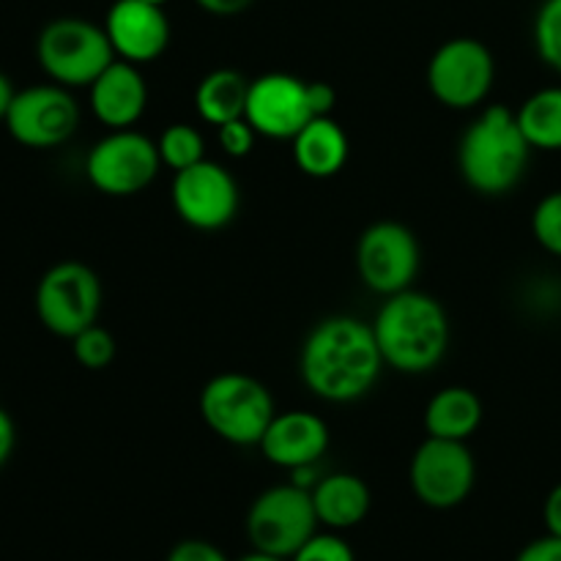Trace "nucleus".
Masks as SVG:
<instances>
[{
    "label": "nucleus",
    "mask_w": 561,
    "mask_h": 561,
    "mask_svg": "<svg viewBox=\"0 0 561 561\" xmlns=\"http://www.w3.org/2000/svg\"><path fill=\"white\" fill-rule=\"evenodd\" d=\"M535 47L542 64L561 75V0H546L537 11Z\"/></svg>",
    "instance_id": "obj_24"
},
{
    "label": "nucleus",
    "mask_w": 561,
    "mask_h": 561,
    "mask_svg": "<svg viewBox=\"0 0 561 561\" xmlns=\"http://www.w3.org/2000/svg\"><path fill=\"white\" fill-rule=\"evenodd\" d=\"M290 142H294L296 168L310 179H332L348 162V135L332 115L312 118Z\"/></svg>",
    "instance_id": "obj_18"
},
{
    "label": "nucleus",
    "mask_w": 561,
    "mask_h": 561,
    "mask_svg": "<svg viewBox=\"0 0 561 561\" xmlns=\"http://www.w3.org/2000/svg\"><path fill=\"white\" fill-rule=\"evenodd\" d=\"M201 416L222 442L236 447H261L274 420V400L257 378L222 373L203 387Z\"/></svg>",
    "instance_id": "obj_4"
},
{
    "label": "nucleus",
    "mask_w": 561,
    "mask_h": 561,
    "mask_svg": "<svg viewBox=\"0 0 561 561\" xmlns=\"http://www.w3.org/2000/svg\"><path fill=\"white\" fill-rule=\"evenodd\" d=\"M14 96H16L14 85H11L9 77H5L3 71H0V121H3L5 113H9V107H11V102H14Z\"/></svg>",
    "instance_id": "obj_35"
},
{
    "label": "nucleus",
    "mask_w": 561,
    "mask_h": 561,
    "mask_svg": "<svg viewBox=\"0 0 561 561\" xmlns=\"http://www.w3.org/2000/svg\"><path fill=\"white\" fill-rule=\"evenodd\" d=\"M162 168L157 142L135 129H113L91 148L85 175L93 190L110 197H131L146 190Z\"/></svg>",
    "instance_id": "obj_8"
},
{
    "label": "nucleus",
    "mask_w": 561,
    "mask_h": 561,
    "mask_svg": "<svg viewBox=\"0 0 561 561\" xmlns=\"http://www.w3.org/2000/svg\"><path fill=\"white\" fill-rule=\"evenodd\" d=\"M91 110L107 129H131L148 107V85L140 69L115 58L91 82Z\"/></svg>",
    "instance_id": "obj_17"
},
{
    "label": "nucleus",
    "mask_w": 561,
    "mask_h": 561,
    "mask_svg": "<svg viewBox=\"0 0 561 561\" xmlns=\"http://www.w3.org/2000/svg\"><path fill=\"white\" fill-rule=\"evenodd\" d=\"M356 268L373 294L394 296L409 290L420 274V241L400 222L370 225L356 244Z\"/></svg>",
    "instance_id": "obj_11"
},
{
    "label": "nucleus",
    "mask_w": 561,
    "mask_h": 561,
    "mask_svg": "<svg viewBox=\"0 0 561 561\" xmlns=\"http://www.w3.org/2000/svg\"><path fill=\"white\" fill-rule=\"evenodd\" d=\"M157 148L159 157H162V164L173 168L175 173L206 159L203 135L190 124H170L168 129L159 135Z\"/></svg>",
    "instance_id": "obj_23"
},
{
    "label": "nucleus",
    "mask_w": 561,
    "mask_h": 561,
    "mask_svg": "<svg viewBox=\"0 0 561 561\" xmlns=\"http://www.w3.org/2000/svg\"><path fill=\"white\" fill-rule=\"evenodd\" d=\"M146 3H153V5H164L168 0H146Z\"/></svg>",
    "instance_id": "obj_37"
},
{
    "label": "nucleus",
    "mask_w": 561,
    "mask_h": 561,
    "mask_svg": "<svg viewBox=\"0 0 561 561\" xmlns=\"http://www.w3.org/2000/svg\"><path fill=\"white\" fill-rule=\"evenodd\" d=\"M102 310V283L96 272L80 261L55 263L36 288V316L47 332L77 337L93 327Z\"/></svg>",
    "instance_id": "obj_7"
},
{
    "label": "nucleus",
    "mask_w": 561,
    "mask_h": 561,
    "mask_svg": "<svg viewBox=\"0 0 561 561\" xmlns=\"http://www.w3.org/2000/svg\"><path fill=\"white\" fill-rule=\"evenodd\" d=\"M239 561H290V559H279V557H272V553L252 551V553H247V557H241Z\"/></svg>",
    "instance_id": "obj_36"
},
{
    "label": "nucleus",
    "mask_w": 561,
    "mask_h": 561,
    "mask_svg": "<svg viewBox=\"0 0 561 561\" xmlns=\"http://www.w3.org/2000/svg\"><path fill=\"white\" fill-rule=\"evenodd\" d=\"M307 93H310V107L316 118L332 115L334 104H337V91L329 82H307Z\"/></svg>",
    "instance_id": "obj_31"
},
{
    "label": "nucleus",
    "mask_w": 561,
    "mask_h": 561,
    "mask_svg": "<svg viewBox=\"0 0 561 561\" xmlns=\"http://www.w3.org/2000/svg\"><path fill=\"white\" fill-rule=\"evenodd\" d=\"M168 561H228V557L206 540H184L168 553Z\"/></svg>",
    "instance_id": "obj_29"
},
{
    "label": "nucleus",
    "mask_w": 561,
    "mask_h": 561,
    "mask_svg": "<svg viewBox=\"0 0 561 561\" xmlns=\"http://www.w3.org/2000/svg\"><path fill=\"white\" fill-rule=\"evenodd\" d=\"M329 449V425L310 411H285L274 414L261 453L279 469H312Z\"/></svg>",
    "instance_id": "obj_16"
},
{
    "label": "nucleus",
    "mask_w": 561,
    "mask_h": 561,
    "mask_svg": "<svg viewBox=\"0 0 561 561\" xmlns=\"http://www.w3.org/2000/svg\"><path fill=\"white\" fill-rule=\"evenodd\" d=\"M531 233L542 250L561 257V190L537 203L535 214H531Z\"/></svg>",
    "instance_id": "obj_26"
},
{
    "label": "nucleus",
    "mask_w": 561,
    "mask_h": 561,
    "mask_svg": "<svg viewBox=\"0 0 561 561\" xmlns=\"http://www.w3.org/2000/svg\"><path fill=\"white\" fill-rule=\"evenodd\" d=\"M239 184L217 162L192 164L173 179V206L195 230H222L239 214Z\"/></svg>",
    "instance_id": "obj_13"
},
{
    "label": "nucleus",
    "mask_w": 561,
    "mask_h": 561,
    "mask_svg": "<svg viewBox=\"0 0 561 561\" xmlns=\"http://www.w3.org/2000/svg\"><path fill=\"white\" fill-rule=\"evenodd\" d=\"M542 518H546L548 535L561 537V482L548 493L546 507H542Z\"/></svg>",
    "instance_id": "obj_33"
},
{
    "label": "nucleus",
    "mask_w": 561,
    "mask_h": 561,
    "mask_svg": "<svg viewBox=\"0 0 561 561\" xmlns=\"http://www.w3.org/2000/svg\"><path fill=\"white\" fill-rule=\"evenodd\" d=\"M515 561H561V537L546 535L529 542Z\"/></svg>",
    "instance_id": "obj_30"
},
{
    "label": "nucleus",
    "mask_w": 561,
    "mask_h": 561,
    "mask_svg": "<svg viewBox=\"0 0 561 561\" xmlns=\"http://www.w3.org/2000/svg\"><path fill=\"white\" fill-rule=\"evenodd\" d=\"M290 561H356L348 542L337 535H312Z\"/></svg>",
    "instance_id": "obj_27"
},
{
    "label": "nucleus",
    "mask_w": 561,
    "mask_h": 561,
    "mask_svg": "<svg viewBox=\"0 0 561 561\" xmlns=\"http://www.w3.org/2000/svg\"><path fill=\"white\" fill-rule=\"evenodd\" d=\"M531 151H561V88L531 93L515 113Z\"/></svg>",
    "instance_id": "obj_22"
},
{
    "label": "nucleus",
    "mask_w": 561,
    "mask_h": 561,
    "mask_svg": "<svg viewBox=\"0 0 561 561\" xmlns=\"http://www.w3.org/2000/svg\"><path fill=\"white\" fill-rule=\"evenodd\" d=\"M115 58L129 64H151L168 49L170 20L162 5L146 0H115L104 20Z\"/></svg>",
    "instance_id": "obj_15"
},
{
    "label": "nucleus",
    "mask_w": 561,
    "mask_h": 561,
    "mask_svg": "<svg viewBox=\"0 0 561 561\" xmlns=\"http://www.w3.org/2000/svg\"><path fill=\"white\" fill-rule=\"evenodd\" d=\"M71 351L85 370H107L115 359V337L104 327L93 323L71 337Z\"/></svg>",
    "instance_id": "obj_25"
},
{
    "label": "nucleus",
    "mask_w": 561,
    "mask_h": 561,
    "mask_svg": "<svg viewBox=\"0 0 561 561\" xmlns=\"http://www.w3.org/2000/svg\"><path fill=\"white\" fill-rule=\"evenodd\" d=\"M482 400L469 387H447L425 409V433L449 442H469L482 425Z\"/></svg>",
    "instance_id": "obj_20"
},
{
    "label": "nucleus",
    "mask_w": 561,
    "mask_h": 561,
    "mask_svg": "<svg viewBox=\"0 0 561 561\" xmlns=\"http://www.w3.org/2000/svg\"><path fill=\"white\" fill-rule=\"evenodd\" d=\"M373 334L383 365L420 376L433 370L447 354L449 318L433 296L409 288L387 296L373 321Z\"/></svg>",
    "instance_id": "obj_2"
},
{
    "label": "nucleus",
    "mask_w": 561,
    "mask_h": 561,
    "mask_svg": "<svg viewBox=\"0 0 561 561\" xmlns=\"http://www.w3.org/2000/svg\"><path fill=\"white\" fill-rule=\"evenodd\" d=\"M493 80L496 64L480 38H449L427 64V88L449 110H471L485 102Z\"/></svg>",
    "instance_id": "obj_9"
},
{
    "label": "nucleus",
    "mask_w": 561,
    "mask_h": 561,
    "mask_svg": "<svg viewBox=\"0 0 561 561\" xmlns=\"http://www.w3.org/2000/svg\"><path fill=\"white\" fill-rule=\"evenodd\" d=\"M197 5H201L206 14H214V16H236L241 14V11L250 9L255 0H195Z\"/></svg>",
    "instance_id": "obj_32"
},
{
    "label": "nucleus",
    "mask_w": 561,
    "mask_h": 561,
    "mask_svg": "<svg viewBox=\"0 0 561 561\" xmlns=\"http://www.w3.org/2000/svg\"><path fill=\"white\" fill-rule=\"evenodd\" d=\"M244 118L268 140H294L316 115L310 107L307 80L272 71L250 82Z\"/></svg>",
    "instance_id": "obj_14"
},
{
    "label": "nucleus",
    "mask_w": 561,
    "mask_h": 561,
    "mask_svg": "<svg viewBox=\"0 0 561 561\" xmlns=\"http://www.w3.org/2000/svg\"><path fill=\"white\" fill-rule=\"evenodd\" d=\"M318 524L329 529H351L359 526L370 513V488L356 474H329L312 488Z\"/></svg>",
    "instance_id": "obj_19"
},
{
    "label": "nucleus",
    "mask_w": 561,
    "mask_h": 561,
    "mask_svg": "<svg viewBox=\"0 0 561 561\" xmlns=\"http://www.w3.org/2000/svg\"><path fill=\"white\" fill-rule=\"evenodd\" d=\"M44 75L64 88H91V82L115 60L107 31L80 16H60L44 25L36 42Z\"/></svg>",
    "instance_id": "obj_5"
},
{
    "label": "nucleus",
    "mask_w": 561,
    "mask_h": 561,
    "mask_svg": "<svg viewBox=\"0 0 561 561\" xmlns=\"http://www.w3.org/2000/svg\"><path fill=\"white\" fill-rule=\"evenodd\" d=\"M255 137L257 131L252 129V124L247 118L230 121V124L219 126V146H222V151L228 153V157H247V153L255 148Z\"/></svg>",
    "instance_id": "obj_28"
},
{
    "label": "nucleus",
    "mask_w": 561,
    "mask_h": 561,
    "mask_svg": "<svg viewBox=\"0 0 561 561\" xmlns=\"http://www.w3.org/2000/svg\"><path fill=\"white\" fill-rule=\"evenodd\" d=\"M5 129L25 148H55L64 146L80 126V107L69 88L64 85H33L16 91Z\"/></svg>",
    "instance_id": "obj_12"
},
{
    "label": "nucleus",
    "mask_w": 561,
    "mask_h": 561,
    "mask_svg": "<svg viewBox=\"0 0 561 561\" xmlns=\"http://www.w3.org/2000/svg\"><path fill=\"white\" fill-rule=\"evenodd\" d=\"M250 80L236 69H214L201 80L195 91V107L206 124L225 126L230 121L244 118Z\"/></svg>",
    "instance_id": "obj_21"
},
{
    "label": "nucleus",
    "mask_w": 561,
    "mask_h": 561,
    "mask_svg": "<svg viewBox=\"0 0 561 561\" xmlns=\"http://www.w3.org/2000/svg\"><path fill=\"white\" fill-rule=\"evenodd\" d=\"M14 442H16L14 422H11V416L0 409V469L9 463L11 453H14Z\"/></svg>",
    "instance_id": "obj_34"
},
{
    "label": "nucleus",
    "mask_w": 561,
    "mask_h": 561,
    "mask_svg": "<svg viewBox=\"0 0 561 561\" xmlns=\"http://www.w3.org/2000/svg\"><path fill=\"white\" fill-rule=\"evenodd\" d=\"M529 153L513 110L493 104L460 137V175L480 195H507L524 179Z\"/></svg>",
    "instance_id": "obj_3"
},
{
    "label": "nucleus",
    "mask_w": 561,
    "mask_h": 561,
    "mask_svg": "<svg viewBox=\"0 0 561 561\" xmlns=\"http://www.w3.org/2000/svg\"><path fill=\"white\" fill-rule=\"evenodd\" d=\"M318 529L316 504L307 488L274 485L252 502L247 513V537L252 548L272 557L290 559Z\"/></svg>",
    "instance_id": "obj_6"
},
{
    "label": "nucleus",
    "mask_w": 561,
    "mask_h": 561,
    "mask_svg": "<svg viewBox=\"0 0 561 561\" xmlns=\"http://www.w3.org/2000/svg\"><path fill=\"white\" fill-rule=\"evenodd\" d=\"M299 370L316 398L329 403H354L365 398L383 370L373 323L354 316L321 321L301 345Z\"/></svg>",
    "instance_id": "obj_1"
},
{
    "label": "nucleus",
    "mask_w": 561,
    "mask_h": 561,
    "mask_svg": "<svg viewBox=\"0 0 561 561\" xmlns=\"http://www.w3.org/2000/svg\"><path fill=\"white\" fill-rule=\"evenodd\" d=\"M409 480L422 504L433 510H453L463 504L474 488V455L466 442L427 436L411 458Z\"/></svg>",
    "instance_id": "obj_10"
}]
</instances>
